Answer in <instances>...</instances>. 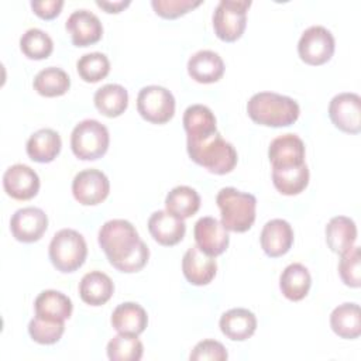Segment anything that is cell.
<instances>
[{
    "mask_svg": "<svg viewBox=\"0 0 361 361\" xmlns=\"http://www.w3.org/2000/svg\"><path fill=\"white\" fill-rule=\"evenodd\" d=\"M97 240L109 262L120 272H138L148 262L149 250L128 220L106 221L99 230Z\"/></svg>",
    "mask_w": 361,
    "mask_h": 361,
    "instance_id": "cell-1",
    "label": "cell"
},
{
    "mask_svg": "<svg viewBox=\"0 0 361 361\" xmlns=\"http://www.w3.org/2000/svg\"><path fill=\"white\" fill-rule=\"evenodd\" d=\"M186 149L193 162L216 175L231 172L237 164L235 148L219 131L204 137L188 138Z\"/></svg>",
    "mask_w": 361,
    "mask_h": 361,
    "instance_id": "cell-2",
    "label": "cell"
},
{
    "mask_svg": "<svg viewBox=\"0 0 361 361\" xmlns=\"http://www.w3.org/2000/svg\"><path fill=\"white\" fill-rule=\"evenodd\" d=\"M250 118L261 126L286 127L293 124L300 113L299 104L289 96L274 92H259L247 103Z\"/></svg>",
    "mask_w": 361,
    "mask_h": 361,
    "instance_id": "cell-3",
    "label": "cell"
},
{
    "mask_svg": "<svg viewBox=\"0 0 361 361\" xmlns=\"http://www.w3.org/2000/svg\"><path fill=\"white\" fill-rule=\"evenodd\" d=\"M216 203L221 213V224L227 230L244 233L254 224L257 209V199L254 195L228 186L219 190Z\"/></svg>",
    "mask_w": 361,
    "mask_h": 361,
    "instance_id": "cell-4",
    "label": "cell"
},
{
    "mask_svg": "<svg viewBox=\"0 0 361 361\" xmlns=\"http://www.w3.org/2000/svg\"><path fill=\"white\" fill-rule=\"evenodd\" d=\"M49 259L52 265L63 274L79 269L87 255V245L80 233L72 228L56 231L49 243Z\"/></svg>",
    "mask_w": 361,
    "mask_h": 361,
    "instance_id": "cell-5",
    "label": "cell"
},
{
    "mask_svg": "<svg viewBox=\"0 0 361 361\" xmlns=\"http://www.w3.org/2000/svg\"><path fill=\"white\" fill-rule=\"evenodd\" d=\"M110 135L104 124L86 118L75 126L71 134V148L76 158L94 161L102 158L109 148Z\"/></svg>",
    "mask_w": 361,
    "mask_h": 361,
    "instance_id": "cell-6",
    "label": "cell"
},
{
    "mask_svg": "<svg viewBox=\"0 0 361 361\" xmlns=\"http://www.w3.org/2000/svg\"><path fill=\"white\" fill-rule=\"evenodd\" d=\"M251 0H220L213 13L214 34L226 42L237 41L247 25Z\"/></svg>",
    "mask_w": 361,
    "mask_h": 361,
    "instance_id": "cell-7",
    "label": "cell"
},
{
    "mask_svg": "<svg viewBox=\"0 0 361 361\" xmlns=\"http://www.w3.org/2000/svg\"><path fill=\"white\" fill-rule=\"evenodd\" d=\"M137 110L144 120L165 124L175 114V97L166 87L149 85L138 92Z\"/></svg>",
    "mask_w": 361,
    "mask_h": 361,
    "instance_id": "cell-8",
    "label": "cell"
},
{
    "mask_svg": "<svg viewBox=\"0 0 361 361\" xmlns=\"http://www.w3.org/2000/svg\"><path fill=\"white\" fill-rule=\"evenodd\" d=\"M336 42L333 34L323 25H312L306 28L298 42V54L300 59L313 66H319L331 59Z\"/></svg>",
    "mask_w": 361,
    "mask_h": 361,
    "instance_id": "cell-9",
    "label": "cell"
},
{
    "mask_svg": "<svg viewBox=\"0 0 361 361\" xmlns=\"http://www.w3.org/2000/svg\"><path fill=\"white\" fill-rule=\"evenodd\" d=\"M110 192L107 176L94 168L83 169L75 175L72 180L73 197L83 206H94L102 203Z\"/></svg>",
    "mask_w": 361,
    "mask_h": 361,
    "instance_id": "cell-10",
    "label": "cell"
},
{
    "mask_svg": "<svg viewBox=\"0 0 361 361\" xmlns=\"http://www.w3.org/2000/svg\"><path fill=\"white\" fill-rule=\"evenodd\" d=\"M329 116L333 124L348 134L361 131V97L357 93H338L329 104Z\"/></svg>",
    "mask_w": 361,
    "mask_h": 361,
    "instance_id": "cell-11",
    "label": "cell"
},
{
    "mask_svg": "<svg viewBox=\"0 0 361 361\" xmlns=\"http://www.w3.org/2000/svg\"><path fill=\"white\" fill-rule=\"evenodd\" d=\"M48 227V217L39 207L28 206L18 209L10 220L13 237L21 243L38 241Z\"/></svg>",
    "mask_w": 361,
    "mask_h": 361,
    "instance_id": "cell-12",
    "label": "cell"
},
{
    "mask_svg": "<svg viewBox=\"0 0 361 361\" xmlns=\"http://www.w3.org/2000/svg\"><path fill=\"white\" fill-rule=\"evenodd\" d=\"M193 235L196 245L210 257H217L223 254L228 247V233L227 228L214 217L206 216L195 223Z\"/></svg>",
    "mask_w": 361,
    "mask_h": 361,
    "instance_id": "cell-13",
    "label": "cell"
},
{
    "mask_svg": "<svg viewBox=\"0 0 361 361\" xmlns=\"http://www.w3.org/2000/svg\"><path fill=\"white\" fill-rule=\"evenodd\" d=\"M3 188L6 193L16 200H30L39 190V178L28 165L16 164L6 169Z\"/></svg>",
    "mask_w": 361,
    "mask_h": 361,
    "instance_id": "cell-14",
    "label": "cell"
},
{
    "mask_svg": "<svg viewBox=\"0 0 361 361\" xmlns=\"http://www.w3.org/2000/svg\"><path fill=\"white\" fill-rule=\"evenodd\" d=\"M65 27L76 47H89L96 44L103 35V25L99 17L86 8L75 10L68 17Z\"/></svg>",
    "mask_w": 361,
    "mask_h": 361,
    "instance_id": "cell-15",
    "label": "cell"
},
{
    "mask_svg": "<svg viewBox=\"0 0 361 361\" xmlns=\"http://www.w3.org/2000/svg\"><path fill=\"white\" fill-rule=\"evenodd\" d=\"M268 158L272 168L299 166L305 164V144L296 134H282L271 141Z\"/></svg>",
    "mask_w": 361,
    "mask_h": 361,
    "instance_id": "cell-16",
    "label": "cell"
},
{
    "mask_svg": "<svg viewBox=\"0 0 361 361\" xmlns=\"http://www.w3.org/2000/svg\"><path fill=\"white\" fill-rule=\"evenodd\" d=\"M182 271L188 282L203 286L210 283L216 276L217 264L213 257L203 252L197 245H192L182 258Z\"/></svg>",
    "mask_w": 361,
    "mask_h": 361,
    "instance_id": "cell-17",
    "label": "cell"
},
{
    "mask_svg": "<svg viewBox=\"0 0 361 361\" xmlns=\"http://www.w3.org/2000/svg\"><path fill=\"white\" fill-rule=\"evenodd\" d=\"M148 230L158 244L171 247L182 241L186 233V224L183 219L166 210H157L148 219Z\"/></svg>",
    "mask_w": 361,
    "mask_h": 361,
    "instance_id": "cell-18",
    "label": "cell"
},
{
    "mask_svg": "<svg viewBox=\"0 0 361 361\" xmlns=\"http://www.w3.org/2000/svg\"><path fill=\"white\" fill-rule=\"evenodd\" d=\"M264 252L271 258L286 254L293 244V230L283 219H272L265 223L259 235Z\"/></svg>",
    "mask_w": 361,
    "mask_h": 361,
    "instance_id": "cell-19",
    "label": "cell"
},
{
    "mask_svg": "<svg viewBox=\"0 0 361 361\" xmlns=\"http://www.w3.org/2000/svg\"><path fill=\"white\" fill-rule=\"evenodd\" d=\"M188 73L199 83H214L224 73V62L217 52L202 49L189 58Z\"/></svg>",
    "mask_w": 361,
    "mask_h": 361,
    "instance_id": "cell-20",
    "label": "cell"
},
{
    "mask_svg": "<svg viewBox=\"0 0 361 361\" xmlns=\"http://www.w3.org/2000/svg\"><path fill=\"white\" fill-rule=\"evenodd\" d=\"M221 333L233 341H244L250 338L257 329L255 314L244 307H234L224 312L220 317Z\"/></svg>",
    "mask_w": 361,
    "mask_h": 361,
    "instance_id": "cell-21",
    "label": "cell"
},
{
    "mask_svg": "<svg viewBox=\"0 0 361 361\" xmlns=\"http://www.w3.org/2000/svg\"><path fill=\"white\" fill-rule=\"evenodd\" d=\"M114 292L111 278L102 271H90L79 282L80 299L90 306L104 305Z\"/></svg>",
    "mask_w": 361,
    "mask_h": 361,
    "instance_id": "cell-22",
    "label": "cell"
},
{
    "mask_svg": "<svg viewBox=\"0 0 361 361\" xmlns=\"http://www.w3.org/2000/svg\"><path fill=\"white\" fill-rule=\"evenodd\" d=\"M148 324L145 309L134 302H124L118 305L111 313V326L121 334L138 336Z\"/></svg>",
    "mask_w": 361,
    "mask_h": 361,
    "instance_id": "cell-23",
    "label": "cell"
},
{
    "mask_svg": "<svg viewBox=\"0 0 361 361\" xmlns=\"http://www.w3.org/2000/svg\"><path fill=\"white\" fill-rule=\"evenodd\" d=\"M61 135L52 128H41L30 135L25 149L28 157L39 164L52 162L61 152Z\"/></svg>",
    "mask_w": 361,
    "mask_h": 361,
    "instance_id": "cell-24",
    "label": "cell"
},
{
    "mask_svg": "<svg viewBox=\"0 0 361 361\" xmlns=\"http://www.w3.org/2000/svg\"><path fill=\"white\" fill-rule=\"evenodd\" d=\"M357 240V226L345 216H336L330 219L326 226V243L329 248L336 254H344Z\"/></svg>",
    "mask_w": 361,
    "mask_h": 361,
    "instance_id": "cell-25",
    "label": "cell"
},
{
    "mask_svg": "<svg viewBox=\"0 0 361 361\" xmlns=\"http://www.w3.org/2000/svg\"><path fill=\"white\" fill-rule=\"evenodd\" d=\"M310 285L312 276L307 268L299 262L289 264L282 271L279 278V288L282 290V295L292 302L302 300L307 295Z\"/></svg>",
    "mask_w": 361,
    "mask_h": 361,
    "instance_id": "cell-26",
    "label": "cell"
},
{
    "mask_svg": "<svg viewBox=\"0 0 361 361\" xmlns=\"http://www.w3.org/2000/svg\"><path fill=\"white\" fill-rule=\"evenodd\" d=\"M35 316L51 320H66L71 317L73 305L72 300L62 292L48 289L42 290L34 302Z\"/></svg>",
    "mask_w": 361,
    "mask_h": 361,
    "instance_id": "cell-27",
    "label": "cell"
},
{
    "mask_svg": "<svg viewBox=\"0 0 361 361\" xmlns=\"http://www.w3.org/2000/svg\"><path fill=\"white\" fill-rule=\"evenodd\" d=\"M331 330L341 338L354 340L361 334V312L357 303H343L330 314Z\"/></svg>",
    "mask_w": 361,
    "mask_h": 361,
    "instance_id": "cell-28",
    "label": "cell"
},
{
    "mask_svg": "<svg viewBox=\"0 0 361 361\" xmlns=\"http://www.w3.org/2000/svg\"><path fill=\"white\" fill-rule=\"evenodd\" d=\"M94 106L106 117L121 116L128 106V93L124 86L117 83H107L96 90Z\"/></svg>",
    "mask_w": 361,
    "mask_h": 361,
    "instance_id": "cell-29",
    "label": "cell"
},
{
    "mask_svg": "<svg viewBox=\"0 0 361 361\" xmlns=\"http://www.w3.org/2000/svg\"><path fill=\"white\" fill-rule=\"evenodd\" d=\"M272 182L276 190L282 195H299L309 183V168L306 164L299 166L272 168Z\"/></svg>",
    "mask_w": 361,
    "mask_h": 361,
    "instance_id": "cell-30",
    "label": "cell"
},
{
    "mask_svg": "<svg viewBox=\"0 0 361 361\" xmlns=\"http://www.w3.org/2000/svg\"><path fill=\"white\" fill-rule=\"evenodd\" d=\"M183 128L188 138L204 137L217 131L213 111L203 104H192L183 113Z\"/></svg>",
    "mask_w": 361,
    "mask_h": 361,
    "instance_id": "cell-31",
    "label": "cell"
},
{
    "mask_svg": "<svg viewBox=\"0 0 361 361\" xmlns=\"http://www.w3.org/2000/svg\"><path fill=\"white\" fill-rule=\"evenodd\" d=\"M166 212L172 213L179 219H188L196 214L200 207V196L190 186H176L171 192H168L165 197Z\"/></svg>",
    "mask_w": 361,
    "mask_h": 361,
    "instance_id": "cell-32",
    "label": "cell"
},
{
    "mask_svg": "<svg viewBox=\"0 0 361 361\" xmlns=\"http://www.w3.org/2000/svg\"><path fill=\"white\" fill-rule=\"evenodd\" d=\"M34 90L45 97H56L65 94L71 87L68 73L56 66H48L39 71L32 82Z\"/></svg>",
    "mask_w": 361,
    "mask_h": 361,
    "instance_id": "cell-33",
    "label": "cell"
},
{
    "mask_svg": "<svg viewBox=\"0 0 361 361\" xmlns=\"http://www.w3.org/2000/svg\"><path fill=\"white\" fill-rule=\"evenodd\" d=\"M20 49L27 58L39 61L52 54L54 42L45 31L39 28H30L20 38Z\"/></svg>",
    "mask_w": 361,
    "mask_h": 361,
    "instance_id": "cell-34",
    "label": "cell"
},
{
    "mask_svg": "<svg viewBox=\"0 0 361 361\" xmlns=\"http://www.w3.org/2000/svg\"><path fill=\"white\" fill-rule=\"evenodd\" d=\"M142 353L144 347L137 336L120 333L107 343V357L111 361H138Z\"/></svg>",
    "mask_w": 361,
    "mask_h": 361,
    "instance_id": "cell-35",
    "label": "cell"
},
{
    "mask_svg": "<svg viewBox=\"0 0 361 361\" xmlns=\"http://www.w3.org/2000/svg\"><path fill=\"white\" fill-rule=\"evenodd\" d=\"M79 76L89 83H96L104 79L110 72L109 58L102 52H90L82 55L76 62Z\"/></svg>",
    "mask_w": 361,
    "mask_h": 361,
    "instance_id": "cell-36",
    "label": "cell"
},
{
    "mask_svg": "<svg viewBox=\"0 0 361 361\" xmlns=\"http://www.w3.org/2000/svg\"><path fill=\"white\" fill-rule=\"evenodd\" d=\"M63 331V320H51L35 316L28 324V333L31 338L38 344H54L61 340Z\"/></svg>",
    "mask_w": 361,
    "mask_h": 361,
    "instance_id": "cell-37",
    "label": "cell"
},
{
    "mask_svg": "<svg viewBox=\"0 0 361 361\" xmlns=\"http://www.w3.org/2000/svg\"><path fill=\"white\" fill-rule=\"evenodd\" d=\"M338 274L341 281L350 288H360L361 285V248L351 247L341 254L338 262Z\"/></svg>",
    "mask_w": 361,
    "mask_h": 361,
    "instance_id": "cell-38",
    "label": "cell"
},
{
    "mask_svg": "<svg viewBox=\"0 0 361 361\" xmlns=\"http://www.w3.org/2000/svg\"><path fill=\"white\" fill-rule=\"evenodd\" d=\"M200 0H152L151 6L155 10V13L162 18H178L188 11L196 8L200 6Z\"/></svg>",
    "mask_w": 361,
    "mask_h": 361,
    "instance_id": "cell-39",
    "label": "cell"
},
{
    "mask_svg": "<svg viewBox=\"0 0 361 361\" xmlns=\"http://www.w3.org/2000/svg\"><path fill=\"white\" fill-rule=\"evenodd\" d=\"M190 361H204V360H212V361H226L228 358L226 347L216 340H203L199 341L195 348L192 350L189 355Z\"/></svg>",
    "mask_w": 361,
    "mask_h": 361,
    "instance_id": "cell-40",
    "label": "cell"
},
{
    "mask_svg": "<svg viewBox=\"0 0 361 361\" xmlns=\"http://www.w3.org/2000/svg\"><path fill=\"white\" fill-rule=\"evenodd\" d=\"M63 7L62 0H34L31 1V8L34 13L44 18V20H52L55 18Z\"/></svg>",
    "mask_w": 361,
    "mask_h": 361,
    "instance_id": "cell-41",
    "label": "cell"
},
{
    "mask_svg": "<svg viewBox=\"0 0 361 361\" xmlns=\"http://www.w3.org/2000/svg\"><path fill=\"white\" fill-rule=\"evenodd\" d=\"M96 4L100 8L106 10L107 13H120L123 8H126L130 4V1L128 0L127 1H123V0H120V1H99L97 0Z\"/></svg>",
    "mask_w": 361,
    "mask_h": 361,
    "instance_id": "cell-42",
    "label": "cell"
}]
</instances>
